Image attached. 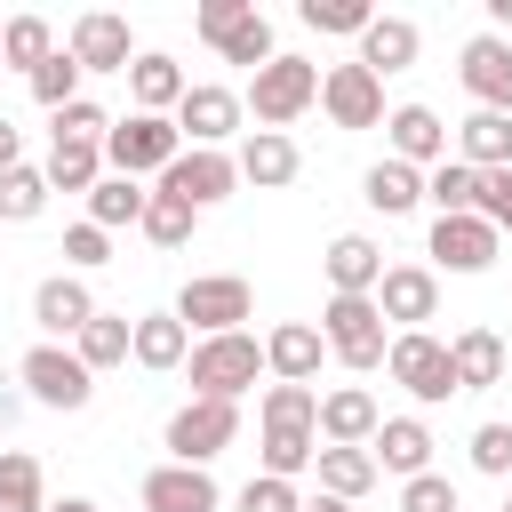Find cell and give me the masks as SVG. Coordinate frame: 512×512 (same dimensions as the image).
<instances>
[{
  "mask_svg": "<svg viewBox=\"0 0 512 512\" xmlns=\"http://www.w3.org/2000/svg\"><path fill=\"white\" fill-rule=\"evenodd\" d=\"M312 104H320V64H312V56H288V48H280L264 72H248V88H240V112H248L256 128H280V136H288V120H304Z\"/></svg>",
  "mask_w": 512,
  "mask_h": 512,
  "instance_id": "cell-1",
  "label": "cell"
},
{
  "mask_svg": "<svg viewBox=\"0 0 512 512\" xmlns=\"http://www.w3.org/2000/svg\"><path fill=\"white\" fill-rule=\"evenodd\" d=\"M184 376H192V400H240V392L264 376V344H256L248 328H232V336H192Z\"/></svg>",
  "mask_w": 512,
  "mask_h": 512,
  "instance_id": "cell-2",
  "label": "cell"
},
{
  "mask_svg": "<svg viewBox=\"0 0 512 512\" xmlns=\"http://www.w3.org/2000/svg\"><path fill=\"white\" fill-rule=\"evenodd\" d=\"M320 344H328L352 376H376L384 352H392V328H384L376 296H328V304H320Z\"/></svg>",
  "mask_w": 512,
  "mask_h": 512,
  "instance_id": "cell-3",
  "label": "cell"
},
{
  "mask_svg": "<svg viewBox=\"0 0 512 512\" xmlns=\"http://www.w3.org/2000/svg\"><path fill=\"white\" fill-rule=\"evenodd\" d=\"M176 152H184V136H176L168 112H128V120H112V136H104V168H112V176H168Z\"/></svg>",
  "mask_w": 512,
  "mask_h": 512,
  "instance_id": "cell-4",
  "label": "cell"
},
{
  "mask_svg": "<svg viewBox=\"0 0 512 512\" xmlns=\"http://www.w3.org/2000/svg\"><path fill=\"white\" fill-rule=\"evenodd\" d=\"M248 312H256V296H248L240 272H192V280L176 288V320H184V336H232Z\"/></svg>",
  "mask_w": 512,
  "mask_h": 512,
  "instance_id": "cell-5",
  "label": "cell"
},
{
  "mask_svg": "<svg viewBox=\"0 0 512 512\" xmlns=\"http://www.w3.org/2000/svg\"><path fill=\"white\" fill-rule=\"evenodd\" d=\"M384 376H392L408 400H424V408L456 400V368H448V344H440L432 328H408V336H392V352H384Z\"/></svg>",
  "mask_w": 512,
  "mask_h": 512,
  "instance_id": "cell-6",
  "label": "cell"
},
{
  "mask_svg": "<svg viewBox=\"0 0 512 512\" xmlns=\"http://www.w3.org/2000/svg\"><path fill=\"white\" fill-rule=\"evenodd\" d=\"M160 440H168V464H216L240 440V400H184Z\"/></svg>",
  "mask_w": 512,
  "mask_h": 512,
  "instance_id": "cell-7",
  "label": "cell"
},
{
  "mask_svg": "<svg viewBox=\"0 0 512 512\" xmlns=\"http://www.w3.org/2000/svg\"><path fill=\"white\" fill-rule=\"evenodd\" d=\"M16 384H24L40 408H64V416L96 400V376L80 368V352H72V344H32V352L16 360Z\"/></svg>",
  "mask_w": 512,
  "mask_h": 512,
  "instance_id": "cell-8",
  "label": "cell"
},
{
  "mask_svg": "<svg viewBox=\"0 0 512 512\" xmlns=\"http://www.w3.org/2000/svg\"><path fill=\"white\" fill-rule=\"evenodd\" d=\"M176 120V136H192L200 152H224V136H240V88H224V80H192L184 88V104L168 112Z\"/></svg>",
  "mask_w": 512,
  "mask_h": 512,
  "instance_id": "cell-9",
  "label": "cell"
},
{
  "mask_svg": "<svg viewBox=\"0 0 512 512\" xmlns=\"http://www.w3.org/2000/svg\"><path fill=\"white\" fill-rule=\"evenodd\" d=\"M496 240H504V232H496L488 216H432L424 256H432L440 272H464V280H472V272H488V264H496Z\"/></svg>",
  "mask_w": 512,
  "mask_h": 512,
  "instance_id": "cell-10",
  "label": "cell"
},
{
  "mask_svg": "<svg viewBox=\"0 0 512 512\" xmlns=\"http://www.w3.org/2000/svg\"><path fill=\"white\" fill-rule=\"evenodd\" d=\"M376 312H384L392 336L424 328V320L440 312V272H432V264H384V280H376Z\"/></svg>",
  "mask_w": 512,
  "mask_h": 512,
  "instance_id": "cell-11",
  "label": "cell"
},
{
  "mask_svg": "<svg viewBox=\"0 0 512 512\" xmlns=\"http://www.w3.org/2000/svg\"><path fill=\"white\" fill-rule=\"evenodd\" d=\"M64 48H72L80 72H128V64H136V32H128V16H112V8H80Z\"/></svg>",
  "mask_w": 512,
  "mask_h": 512,
  "instance_id": "cell-12",
  "label": "cell"
},
{
  "mask_svg": "<svg viewBox=\"0 0 512 512\" xmlns=\"http://www.w3.org/2000/svg\"><path fill=\"white\" fill-rule=\"evenodd\" d=\"M320 112L336 128H384V80L368 64H328L320 72Z\"/></svg>",
  "mask_w": 512,
  "mask_h": 512,
  "instance_id": "cell-13",
  "label": "cell"
},
{
  "mask_svg": "<svg viewBox=\"0 0 512 512\" xmlns=\"http://www.w3.org/2000/svg\"><path fill=\"white\" fill-rule=\"evenodd\" d=\"M456 80H464V96H472L480 112H512V40L472 32L464 56H456Z\"/></svg>",
  "mask_w": 512,
  "mask_h": 512,
  "instance_id": "cell-14",
  "label": "cell"
},
{
  "mask_svg": "<svg viewBox=\"0 0 512 512\" xmlns=\"http://www.w3.org/2000/svg\"><path fill=\"white\" fill-rule=\"evenodd\" d=\"M160 192H176V200H192V208H216V200L240 192V168H232V152H200V144H184V152L168 160Z\"/></svg>",
  "mask_w": 512,
  "mask_h": 512,
  "instance_id": "cell-15",
  "label": "cell"
},
{
  "mask_svg": "<svg viewBox=\"0 0 512 512\" xmlns=\"http://www.w3.org/2000/svg\"><path fill=\"white\" fill-rule=\"evenodd\" d=\"M88 320H96V296H88V280H80V272H48V280L32 288V328H40V344L80 336Z\"/></svg>",
  "mask_w": 512,
  "mask_h": 512,
  "instance_id": "cell-16",
  "label": "cell"
},
{
  "mask_svg": "<svg viewBox=\"0 0 512 512\" xmlns=\"http://www.w3.org/2000/svg\"><path fill=\"white\" fill-rule=\"evenodd\" d=\"M136 504H144V512H216L224 488H216L208 464H152L144 488H136Z\"/></svg>",
  "mask_w": 512,
  "mask_h": 512,
  "instance_id": "cell-17",
  "label": "cell"
},
{
  "mask_svg": "<svg viewBox=\"0 0 512 512\" xmlns=\"http://www.w3.org/2000/svg\"><path fill=\"white\" fill-rule=\"evenodd\" d=\"M384 136H392L384 160H408L416 176H432V168L448 160V128H440L432 104H392V112H384Z\"/></svg>",
  "mask_w": 512,
  "mask_h": 512,
  "instance_id": "cell-18",
  "label": "cell"
},
{
  "mask_svg": "<svg viewBox=\"0 0 512 512\" xmlns=\"http://www.w3.org/2000/svg\"><path fill=\"white\" fill-rule=\"evenodd\" d=\"M376 424H384V408H376L368 384H336V392H320V424H312L320 448H368Z\"/></svg>",
  "mask_w": 512,
  "mask_h": 512,
  "instance_id": "cell-19",
  "label": "cell"
},
{
  "mask_svg": "<svg viewBox=\"0 0 512 512\" xmlns=\"http://www.w3.org/2000/svg\"><path fill=\"white\" fill-rule=\"evenodd\" d=\"M232 168H240V184H256V192H280V184H296L304 152H296V136H280V128H248V144L232 152Z\"/></svg>",
  "mask_w": 512,
  "mask_h": 512,
  "instance_id": "cell-20",
  "label": "cell"
},
{
  "mask_svg": "<svg viewBox=\"0 0 512 512\" xmlns=\"http://www.w3.org/2000/svg\"><path fill=\"white\" fill-rule=\"evenodd\" d=\"M320 272H328V296H376V280H384V248H376L368 232H336L328 256H320Z\"/></svg>",
  "mask_w": 512,
  "mask_h": 512,
  "instance_id": "cell-21",
  "label": "cell"
},
{
  "mask_svg": "<svg viewBox=\"0 0 512 512\" xmlns=\"http://www.w3.org/2000/svg\"><path fill=\"white\" fill-rule=\"evenodd\" d=\"M448 368H456V392H488V384L512 376V352H504L496 328H456L448 336Z\"/></svg>",
  "mask_w": 512,
  "mask_h": 512,
  "instance_id": "cell-22",
  "label": "cell"
},
{
  "mask_svg": "<svg viewBox=\"0 0 512 512\" xmlns=\"http://www.w3.org/2000/svg\"><path fill=\"white\" fill-rule=\"evenodd\" d=\"M368 456H376V472L416 480V472H432V424L424 416H384L376 440H368Z\"/></svg>",
  "mask_w": 512,
  "mask_h": 512,
  "instance_id": "cell-23",
  "label": "cell"
},
{
  "mask_svg": "<svg viewBox=\"0 0 512 512\" xmlns=\"http://www.w3.org/2000/svg\"><path fill=\"white\" fill-rule=\"evenodd\" d=\"M320 360H328V344H320L312 320H280V328L264 336V368H272V384H312Z\"/></svg>",
  "mask_w": 512,
  "mask_h": 512,
  "instance_id": "cell-24",
  "label": "cell"
},
{
  "mask_svg": "<svg viewBox=\"0 0 512 512\" xmlns=\"http://www.w3.org/2000/svg\"><path fill=\"white\" fill-rule=\"evenodd\" d=\"M416 48H424V32H416L408 16H376V24L360 32V56H352V64H368L376 80H392V72L416 64Z\"/></svg>",
  "mask_w": 512,
  "mask_h": 512,
  "instance_id": "cell-25",
  "label": "cell"
},
{
  "mask_svg": "<svg viewBox=\"0 0 512 512\" xmlns=\"http://www.w3.org/2000/svg\"><path fill=\"white\" fill-rule=\"evenodd\" d=\"M184 64L176 56H160V48H136V64H128V96H136V112H176L184 104Z\"/></svg>",
  "mask_w": 512,
  "mask_h": 512,
  "instance_id": "cell-26",
  "label": "cell"
},
{
  "mask_svg": "<svg viewBox=\"0 0 512 512\" xmlns=\"http://www.w3.org/2000/svg\"><path fill=\"white\" fill-rule=\"evenodd\" d=\"M184 352H192V336H184V320H176V312H144V320L128 328V360H136V368H152V376L184 368Z\"/></svg>",
  "mask_w": 512,
  "mask_h": 512,
  "instance_id": "cell-27",
  "label": "cell"
},
{
  "mask_svg": "<svg viewBox=\"0 0 512 512\" xmlns=\"http://www.w3.org/2000/svg\"><path fill=\"white\" fill-rule=\"evenodd\" d=\"M456 160L464 168H512V112H472L464 128H456Z\"/></svg>",
  "mask_w": 512,
  "mask_h": 512,
  "instance_id": "cell-28",
  "label": "cell"
},
{
  "mask_svg": "<svg viewBox=\"0 0 512 512\" xmlns=\"http://www.w3.org/2000/svg\"><path fill=\"white\" fill-rule=\"evenodd\" d=\"M48 192H96L104 176V144H80V136H48Z\"/></svg>",
  "mask_w": 512,
  "mask_h": 512,
  "instance_id": "cell-29",
  "label": "cell"
},
{
  "mask_svg": "<svg viewBox=\"0 0 512 512\" xmlns=\"http://www.w3.org/2000/svg\"><path fill=\"white\" fill-rule=\"evenodd\" d=\"M312 472H320V496H344V504H360V496L384 480L368 448H320V456H312Z\"/></svg>",
  "mask_w": 512,
  "mask_h": 512,
  "instance_id": "cell-30",
  "label": "cell"
},
{
  "mask_svg": "<svg viewBox=\"0 0 512 512\" xmlns=\"http://www.w3.org/2000/svg\"><path fill=\"white\" fill-rule=\"evenodd\" d=\"M48 56H56L48 16H32V8H24V16H8V24H0V72H40Z\"/></svg>",
  "mask_w": 512,
  "mask_h": 512,
  "instance_id": "cell-31",
  "label": "cell"
},
{
  "mask_svg": "<svg viewBox=\"0 0 512 512\" xmlns=\"http://www.w3.org/2000/svg\"><path fill=\"white\" fill-rule=\"evenodd\" d=\"M360 200H368L376 216H408V208L424 200V176H416L408 160H376V168L360 176Z\"/></svg>",
  "mask_w": 512,
  "mask_h": 512,
  "instance_id": "cell-32",
  "label": "cell"
},
{
  "mask_svg": "<svg viewBox=\"0 0 512 512\" xmlns=\"http://www.w3.org/2000/svg\"><path fill=\"white\" fill-rule=\"evenodd\" d=\"M128 328H136L128 312H104V304H96V320H88V328L72 336V352H80V368H88V376H104V368H120V360H128Z\"/></svg>",
  "mask_w": 512,
  "mask_h": 512,
  "instance_id": "cell-33",
  "label": "cell"
},
{
  "mask_svg": "<svg viewBox=\"0 0 512 512\" xmlns=\"http://www.w3.org/2000/svg\"><path fill=\"white\" fill-rule=\"evenodd\" d=\"M256 456H264V472H272V480H296V472H312V456H320V432H312V424H264Z\"/></svg>",
  "mask_w": 512,
  "mask_h": 512,
  "instance_id": "cell-34",
  "label": "cell"
},
{
  "mask_svg": "<svg viewBox=\"0 0 512 512\" xmlns=\"http://www.w3.org/2000/svg\"><path fill=\"white\" fill-rule=\"evenodd\" d=\"M0 512H48V472L32 448H0Z\"/></svg>",
  "mask_w": 512,
  "mask_h": 512,
  "instance_id": "cell-35",
  "label": "cell"
},
{
  "mask_svg": "<svg viewBox=\"0 0 512 512\" xmlns=\"http://www.w3.org/2000/svg\"><path fill=\"white\" fill-rule=\"evenodd\" d=\"M192 224H200V208H192V200H176V192H160V184L144 192V216H136V232H144L152 248H184V240H192Z\"/></svg>",
  "mask_w": 512,
  "mask_h": 512,
  "instance_id": "cell-36",
  "label": "cell"
},
{
  "mask_svg": "<svg viewBox=\"0 0 512 512\" xmlns=\"http://www.w3.org/2000/svg\"><path fill=\"white\" fill-rule=\"evenodd\" d=\"M136 216H144V184L104 168L96 192H88V224H96V232H120V224H136Z\"/></svg>",
  "mask_w": 512,
  "mask_h": 512,
  "instance_id": "cell-37",
  "label": "cell"
},
{
  "mask_svg": "<svg viewBox=\"0 0 512 512\" xmlns=\"http://www.w3.org/2000/svg\"><path fill=\"white\" fill-rule=\"evenodd\" d=\"M424 200H432V216H472V200H480V168L440 160V168L424 176Z\"/></svg>",
  "mask_w": 512,
  "mask_h": 512,
  "instance_id": "cell-38",
  "label": "cell"
},
{
  "mask_svg": "<svg viewBox=\"0 0 512 512\" xmlns=\"http://www.w3.org/2000/svg\"><path fill=\"white\" fill-rule=\"evenodd\" d=\"M216 56H224V64H248V72H264V64L280 56V48H272V24H264V8H248V16H240L224 40H216Z\"/></svg>",
  "mask_w": 512,
  "mask_h": 512,
  "instance_id": "cell-39",
  "label": "cell"
},
{
  "mask_svg": "<svg viewBox=\"0 0 512 512\" xmlns=\"http://www.w3.org/2000/svg\"><path fill=\"white\" fill-rule=\"evenodd\" d=\"M48 208V176L40 168H8L0 176V224H32Z\"/></svg>",
  "mask_w": 512,
  "mask_h": 512,
  "instance_id": "cell-40",
  "label": "cell"
},
{
  "mask_svg": "<svg viewBox=\"0 0 512 512\" xmlns=\"http://www.w3.org/2000/svg\"><path fill=\"white\" fill-rule=\"evenodd\" d=\"M296 16H304L312 32H352V40L376 24V8H368V0H296Z\"/></svg>",
  "mask_w": 512,
  "mask_h": 512,
  "instance_id": "cell-41",
  "label": "cell"
},
{
  "mask_svg": "<svg viewBox=\"0 0 512 512\" xmlns=\"http://www.w3.org/2000/svg\"><path fill=\"white\" fill-rule=\"evenodd\" d=\"M256 424H320V392L312 384H264Z\"/></svg>",
  "mask_w": 512,
  "mask_h": 512,
  "instance_id": "cell-42",
  "label": "cell"
},
{
  "mask_svg": "<svg viewBox=\"0 0 512 512\" xmlns=\"http://www.w3.org/2000/svg\"><path fill=\"white\" fill-rule=\"evenodd\" d=\"M24 80H32V96H40L48 112H64V104L80 96V64H72V48H56V56H48L40 72H24Z\"/></svg>",
  "mask_w": 512,
  "mask_h": 512,
  "instance_id": "cell-43",
  "label": "cell"
},
{
  "mask_svg": "<svg viewBox=\"0 0 512 512\" xmlns=\"http://www.w3.org/2000/svg\"><path fill=\"white\" fill-rule=\"evenodd\" d=\"M400 512H464V496L448 472H416V480H400Z\"/></svg>",
  "mask_w": 512,
  "mask_h": 512,
  "instance_id": "cell-44",
  "label": "cell"
},
{
  "mask_svg": "<svg viewBox=\"0 0 512 512\" xmlns=\"http://www.w3.org/2000/svg\"><path fill=\"white\" fill-rule=\"evenodd\" d=\"M48 120H56V136H80V144H104V136H112V112H104L96 96H72V104L48 112Z\"/></svg>",
  "mask_w": 512,
  "mask_h": 512,
  "instance_id": "cell-45",
  "label": "cell"
},
{
  "mask_svg": "<svg viewBox=\"0 0 512 512\" xmlns=\"http://www.w3.org/2000/svg\"><path fill=\"white\" fill-rule=\"evenodd\" d=\"M472 472L512 480V424H480V432H472Z\"/></svg>",
  "mask_w": 512,
  "mask_h": 512,
  "instance_id": "cell-46",
  "label": "cell"
},
{
  "mask_svg": "<svg viewBox=\"0 0 512 512\" xmlns=\"http://www.w3.org/2000/svg\"><path fill=\"white\" fill-rule=\"evenodd\" d=\"M240 512H304V496H296V480H272V472H256L240 496H232Z\"/></svg>",
  "mask_w": 512,
  "mask_h": 512,
  "instance_id": "cell-47",
  "label": "cell"
},
{
  "mask_svg": "<svg viewBox=\"0 0 512 512\" xmlns=\"http://www.w3.org/2000/svg\"><path fill=\"white\" fill-rule=\"evenodd\" d=\"M96 264H112V232L72 224V232H64V272H96Z\"/></svg>",
  "mask_w": 512,
  "mask_h": 512,
  "instance_id": "cell-48",
  "label": "cell"
},
{
  "mask_svg": "<svg viewBox=\"0 0 512 512\" xmlns=\"http://www.w3.org/2000/svg\"><path fill=\"white\" fill-rule=\"evenodd\" d=\"M472 216H488L496 232H512V168H488V176H480V200H472Z\"/></svg>",
  "mask_w": 512,
  "mask_h": 512,
  "instance_id": "cell-49",
  "label": "cell"
},
{
  "mask_svg": "<svg viewBox=\"0 0 512 512\" xmlns=\"http://www.w3.org/2000/svg\"><path fill=\"white\" fill-rule=\"evenodd\" d=\"M248 8H256V0H200V8H192V32H200V40L216 48V40H224V32H232V24L248 16Z\"/></svg>",
  "mask_w": 512,
  "mask_h": 512,
  "instance_id": "cell-50",
  "label": "cell"
},
{
  "mask_svg": "<svg viewBox=\"0 0 512 512\" xmlns=\"http://www.w3.org/2000/svg\"><path fill=\"white\" fill-rule=\"evenodd\" d=\"M8 168H24V136H16V120L0 112V176H8Z\"/></svg>",
  "mask_w": 512,
  "mask_h": 512,
  "instance_id": "cell-51",
  "label": "cell"
},
{
  "mask_svg": "<svg viewBox=\"0 0 512 512\" xmlns=\"http://www.w3.org/2000/svg\"><path fill=\"white\" fill-rule=\"evenodd\" d=\"M488 24H496V40L512 32V0H488Z\"/></svg>",
  "mask_w": 512,
  "mask_h": 512,
  "instance_id": "cell-52",
  "label": "cell"
},
{
  "mask_svg": "<svg viewBox=\"0 0 512 512\" xmlns=\"http://www.w3.org/2000/svg\"><path fill=\"white\" fill-rule=\"evenodd\" d=\"M304 512H352L344 496H304Z\"/></svg>",
  "mask_w": 512,
  "mask_h": 512,
  "instance_id": "cell-53",
  "label": "cell"
},
{
  "mask_svg": "<svg viewBox=\"0 0 512 512\" xmlns=\"http://www.w3.org/2000/svg\"><path fill=\"white\" fill-rule=\"evenodd\" d=\"M48 512H96V504H88V496H64V504H48Z\"/></svg>",
  "mask_w": 512,
  "mask_h": 512,
  "instance_id": "cell-54",
  "label": "cell"
},
{
  "mask_svg": "<svg viewBox=\"0 0 512 512\" xmlns=\"http://www.w3.org/2000/svg\"><path fill=\"white\" fill-rule=\"evenodd\" d=\"M504 512H512V496H504Z\"/></svg>",
  "mask_w": 512,
  "mask_h": 512,
  "instance_id": "cell-55",
  "label": "cell"
}]
</instances>
